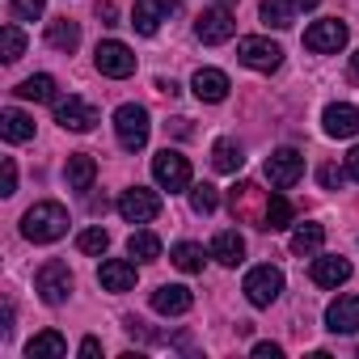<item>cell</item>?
<instances>
[{"label":"cell","instance_id":"cell-1","mask_svg":"<svg viewBox=\"0 0 359 359\" xmlns=\"http://www.w3.org/2000/svg\"><path fill=\"white\" fill-rule=\"evenodd\" d=\"M68 233V212L60 203H34L26 216H22V237L34 241V245H51Z\"/></svg>","mask_w":359,"mask_h":359},{"label":"cell","instance_id":"cell-2","mask_svg":"<svg viewBox=\"0 0 359 359\" xmlns=\"http://www.w3.org/2000/svg\"><path fill=\"white\" fill-rule=\"evenodd\" d=\"M152 177H156V187H161V191L182 195V191H191V161H187L182 152L165 148V152L152 156Z\"/></svg>","mask_w":359,"mask_h":359},{"label":"cell","instance_id":"cell-3","mask_svg":"<svg viewBox=\"0 0 359 359\" xmlns=\"http://www.w3.org/2000/svg\"><path fill=\"white\" fill-rule=\"evenodd\" d=\"M114 135H118V144H123L127 152H140V148L148 144V110L135 106V102L118 106V110H114Z\"/></svg>","mask_w":359,"mask_h":359},{"label":"cell","instance_id":"cell-4","mask_svg":"<svg viewBox=\"0 0 359 359\" xmlns=\"http://www.w3.org/2000/svg\"><path fill=\"white\" fill-rule=\"evenodd\" d=\"M245 300L254 304V309H271L275 300H279V292H283V271L279 266H254L250 275H245Z\"/></svg>","mask_w":359,"mask_h":359},{"label":"cell","instance_id":"cell-5","mask_svg":"<svg viewBox=\"0 0 359 359\" xmlns=\"http://www.w3.org/2000/svg\"><path fill=\"white\" fill-rule=\"evenodd\" d=\"M237 60H241L245 68H254V72H275V68L283 64V47H279V43H271V39L250 34V39H241V43H237Z\"/></svg>","mask_w":359,"mask_h":359},{"label":"cell","instance_id":"cell-6","mask_svg":"<svg viewBox=\"0 0 359 359\" xmlns=\"http://www.w3.org/2000/svg\"><path fill=\"white\" fill-rule=\"evenodd\" d=\"M93 64H97V72H102V76H114V81H127V76L135 72V55H131V47H127V43H118V39L97 43Z\"/></svg>","mask_w":359,"mask_h":359},{"label":"cell","instance_id":"cell-7","mask_svg":"<svg viewBox=\"0 0 359 359\" xmlns=\"http://www.w3.org/2000/svg\"><path fill=\"white\" fill-rule=\"evenodd\" d=\"M266 191H258L254 182H237L233 191H229V208H233V216L237 220H245V224H254V229H262V216H266Z\"/></svg>","mask_w":359,"mask_h":359},{"label":"cell","instance_id":"cell-8","mask_svg":"<svg viewBox=\"0 0 359 359\" xmlns=\"http://www.w3.org/2000/svg\"><path fill=\"white\" fill-rule=\"evenodd\" d=\"M266 177H271V187L275 191H292L300 177H304V156L296 148H279L266 156Z\"/></svg>","mask_w":359,"mask_h":359},{"label":"cell","instance_id":"cell-9","mask_svg":"<svg viewBox=\"0 0 359 359\" xmlns=\"http://www.w3.org/2000/svg\"><path fill=\"white\" fill-rule=\"evenodd\" d=\"M118 216L127 224H148V220L161 216V195L156 191H144V187H131V191L118 195Z\"/></svg>","mask_w":359,"mask_h":359},{"label":"cell","instance_id":"cell-10","mask_svg":"<svg viewBox=\"0 0 359 359\" xmlns=\"http://www.w3.org/2000/svg\"><path fill=\"white\" fill-rule=\"evenodd\" d=\"M34 287H39L43 304H64L72 296V271L64 262H43L34 275Z\"/></svg>","mask_w":359,"mask_h":359},{"label":"cell","instance_id":"cell-11","mask_svg":"<svg viewBox=\"0 0 359 359\" xmlns=\"http://www.w3.org/2000/svg\"><path fill=\"white\" fill-rule=\"evenodd\" d=\"M304 47H309L313 55H338V51L346 47V26H342L338 18L313 22V26L304 30Z\"/></svg>","mask_w":359,"mask_h":359},{"label":"cell","instance_id":"cell-12","mask_svg":"<svg viewBox=\"0 0 359 359\" xmlns=\"http://www.w3.org/2000/svg\"><path fill=\"white\" fill-rule=\"evenodd\" d=\"M195 34H199L208 47H220V43H229V39L237 34V22H233L229 9H203L199 22H195Z\"/></svg>","mask_w":359,"mask_h":359},{"label":"cell","instance_id":"cell-13","mask_svg":"<svg viewBox=\"0 0 359 359\" xmlns=\"http://www.w3.org/2000/svg\"><path fill=\"white\" fill-rule=\"evenodd\" d=\"M55 123L64 131H93L97 110L89 102H81V97H64V102H55Z\"/></svg>","mask_w":359,"mask_h":359},{"label":"cell","instance_id":"cell-14","mask_svg":"<svg viewBox=\"0 0 359 359\" xmlns=\"http://www.w3.org/2000/svg\"><path fill=\"white\" fill-rule=\"evenodd\" d=\"M321 123H325V135H330V140H351V135H359V110L346 106V102H330L325 114H321Z\"/></svg>","mask_w":359,"mask_h":359},{"label":"cell","instance_id":"cell-15","mask_svg":"<svg viewBox=\"0 0 359 359\" xmlns=\"http://www.w3.org/2000/svg\"><path fill=\"white\" fill-rule=\"evenodd\" d=\"M191 304H195V296H191V287H182V283H161V287L152 292V309H156L161 317H182V313H191Z\"/></svg>","mask_w":359,"mask_h":359},{"label":"cell","instance_id":"cell-16","mask_svg":"<svg viewBox=\"0 0 359 359\" xmlns=\"http://www.w3.org/2000/svg\"><path fill=\"white\" fill-rule=\"evenodd\" d=\"M173 9H177L173 0H135L131 26H135L140 34H156V30H161V22H169V13H173Z\"/></svg>","mask_w":359,"mask_h":359},{"label":"cell","instance_id":"cell-17","mask_svg":"<svg viewBox=\"0 0 359 359\" xmlns=\"http://www.w3.org/2000/svg\"><path fill=\"white\" fill-rule=\"evenodd\" d=\"M325 330L334 334H355L359 330V296H338L325 309Z\"/></svg>","mask_w":359,"mask_h":359},{"label":"cell","instance_id":"cell-18","mask_svg":"<svg viewBox=\"0 0 359 359\" xmlns=\"http://www.w3.org/2000/svg\"><path fill=\"white\" fill-rule=\"evenodd\" d=\"M64 177H68V191L85 195V191H93V177H97V161H93L89 152H72V156H68V165H64Z\"/></svg>","mask_w":359,"mask_h":359},{"label":"cell","instance_id":"cell-19","mask_svg":"<svg viewBox=\"0 0 359 359\" xmlns=\"http://www.w3.org/2000/svg\"><path fill=\"white\" fill-rule=\"evenodd\" d=\"M309 275H313L317 287H338V283L351 279V262L338 258V254H321V258H313V271Z\"/></svg>","mask_w":359,"mask_h":359},{"label":"cell","instance_id":"cell-20","mask_svg":"<svg viewBox=\"0 0 359 359\" xmlns=\"http://www.w3.org/2000/svg\"><path fill=\"white\" fill-rule=\"evenodd\" d=\"M191 89H195V97L199 102H224L229 97V76L220 72V68H199L195 72V81H191Z\"/></svg>","mask_w":359,"mask_h":359},{"label":"cell","instance_id":"cell-21","mask_svg":"<svg viewBox=\"0 0 359 359\" xmlns=\"http://www.w3.org/2000/svg\"><path fill=\"white\" fill-rule=\"evenodd\" d=\"M97 283H102L106 292H131V287H135V262H127V258H110V262H102Z\"/></svg>","mask_w":359,"mask_h":359},{"label":"cell","instance_id":"cell-22","mask_svg":"<svg viewBox=\"0 0 359 359\" xmlns=\"http://www.w3.org/2000/svg\"><path fill=\"white\" fill-rule=\"evenodd\" d=\"M212 258H216L220 266H237V262L245 258V237L233 233V229L216 233V241H212Z\"/></svg>","mask_w":359,"mask_h":359},{"label":"cell","instance_id":"cell-23","mask_svg":"<svg viewBox=\"0 0 359 359\" xmlns=\"http://www.w3.org/2000/svg\"><path fill=\"white\" fill-rule=\"evenodd\" d=\"M26 355H30V359H64V355H68V342H64L60 330H43V334H34V338L26 342Z\"/></svg>","mask_w":359,"mask_h":359},{"label":"cell","instance_id":"cell-24","mask_svg":"<svg viewBox=\"0 0 359 359\" xmlns=\"http://www.w3.org/2000/svg\"><path fill=\"white\" fill-rule=\"evenodd\" d=\"M76 43H81V26H76V22H68V18L47 22V47H55V51L72 55V51H76Z\"/></svg>","mask_w":359,"mask_h":359},{"label":"cell","instance_id":"cell-25","mask_svg":"<svg viewBox=\"0 0 359 359\" xmlns=\"http://www.w3.org/2000/svg\"><path fill=\"white\" fill-rule=\"evenodd\" d=\"M0 135H5L9 144H26V140H34V118L9 106L5 114H0Z\"/></svg>","mask_w":359,"mask_h":359},{"label":"cell","instance_id":"cell-26","mask_svg":"<svg viewBox=\"0 0 359 359\" xmlns=\"http://www.w3.org/2000/svg\"><path fill=\"white\" fill-rule=\"evenodd\" d=\"M22 102H60L55 97V76H47V72H39V76H26L18 89H13Z\"/></svg>","mask_w":359,"mask_h":359},{"label":"cell","instance_id":"cell-27","mask_svg":"<svg viewBox=\"0 0 359 359\" xmlns=\"http://www.w3.org/2000/svg\"><path fill=\"white\" fill-rule=\"evenodd\" d=\"M169 262H173L177 271H187V275H199L203 262H208V254H203V245L182 241V245H173V250H169Z\"/></svg>","mask_w":359,"mask_h":359},{"label":"cell","instance_id":"cell-28","mask_svg":"<svg viewBox=\"0 0 359 359\" xmlns=\"http://www.w3.org/2000/svg\"><path fill=\"white\" fill-rule=\"evenodd\" d=\"M321 241H325V229H321V224H300V229L292 233V254H296V258H313V254L321 250Z\"/></svg>","mask_w":359,"mask_h":359},{"label":"cell","instance_id":"cell-29","mask_svg":"<svg viewBox=\"0 0 359 359\" xmlns=\"http://www.w3.org/2000/svg\"><path fill=\"white\" fill-rule=\"evenodd\" d=\"M127 254H131L135 262H156V258H161V237L148 233V229H140V233L127 237Z\"/></svg>","mask_w":359,"mask_h":359},{"label":"cell","instance_id":"cell-30","mask_svg":"<svg viewBox=\"0 0 359 359\" xmlns=\"http://www.w3.org/2000/svg\"><path fill=\"white\" fill-rule=\"evenodd\" d=\"M241 148L233 144V140H216V148H212V169L216 173H237L241 169Z\"/></svg>","mask_w":359,"mask_h":359},{"label":"cell","instance_id":"cell-31","mask_svg":"<svg viewBox=\"0 0 359 359\" xmlns=\"http://www.w3.org/2000/svg\"><path fill=\"white\" fill-rule=\"evenodd\" d=\"M292 224V203L283 199V195H271L266 199V216H262V229L266 233H283Z\"/></svg>","mask_w":359,"mask_h":359},{"label":"cell","instance_id":"cell-32","mask_svg":"<svg viewBox=\"0 0 359 359\" xmlns=\"http://www.w3.org/2000/svg\"><path fill=\"white\" fill-rule=\"evenodd\" d=\"M262 26H275V30H287L292 26V18H296V9H292V0H262Z\"/></svg>","mask_w":359,"mask_h":359},{"label":"cell","instance_id":"cell-33","mask_svg":"<svg viewBox=\"0 0 359 359\" xmlns=\"http://www.w3.org/2000/svg\"><path fill=\"white\" fill-rule=\"evenodd\" d=\"M0 47H5V64H18V60H22L26 34L18 30V22H5V26H0Z\"/></svg>","mask_w":359,"mask_h":359},{"label":"cell","instance_id":"cell-34","mask_svg":"<svg viewBox=\"0 0 359 359\" xmlns=\"http://www.w3.org/2000/svg\"><path fill=\"white\" fill-rule=\"evenodd\" d=\"M191 208H195V216H212V212L220 208V195H216V187H212V182H199V187H191Z\"/></svg>","mask_w":359,"mask_h":359},{"label":"cell","instance_id":"cell-35","mask_svg":"<svg viewBox=\"0 0 359 359\" xmlns=\"http://www.w3.org/2000/svg\"><path fill=\"white\" fill-rule=\"evenodd\" d=\"M76 250L97 258V254H106V250H110V233H106V229H85V233L76 237Z\"/></svg>","mask_w":359,"mask_h":359},{"label":"cell","instance_id":"cell-36","mask_svg":"<svg viewBox=\"0 0 359 359\" xmlns=\"http://www.w3.org/2000/svg\"><path fill=\"white\" fill-rule=\"evenodd\" d=\"M47 0H9V18L13 22H39Z\"/></svg>","mask_w":359,"mask_h":359},{"label":"cell","instance_id":"cell-37","mask_svg":"<svg viewBox=\"0 0 359 359\" xmlns=\"http://www.w3.org/2000/svg\"><path fill=\"white\" fill-rule=\"evenodd\" d=\"M317 177H321V187H325V191H342V182H346V173H342L338 165H321Z\"/></svg>","mask_w":359,"mask_h":359},{"label":"cell","instance_id":"cell-38","mask_svg":"<svg viewBox=\"0 0 359 359\" xmlns=\"http://www.w3.org/2000/svg\"><path fill=\"white\" fill-rule=\"evenodd\" d=\"M18 191V165H13V156H5V187H0V195H13Z\"/></svg>","mask_w":359,"mask_h":359},{"label":"cell","instance_id":"cell-39","mask_svg":"<svg viewBox=\"0 0 359 359\" xmlns=\"http://www.w3.org/2000/svg\"><path fill=\"white\" fill-rule=\"evenodd\" d=\"M97 18H102V26H118V9L110 0H97Z\"/></svg>","mask_w":359,"mask_h":359},{"label":"cell","instance_id":"cell-40","mask_svg":"<svg viewBox=\"0 0 359 359\" xmlns=\"http://www.w3.org/2000/svg\"><path fill=\"white\" fill-rule=\"evenodd\" d=\"M283 355V346H275V342H258L254 346V359H279Z\"/></svg>","mask_w":359,"mask_h":359},{"label":"cell","instance_id":"cell-41","mask_svg":"<svg viewBox=\"0 0 359 359\" xmlns=\"http://www.w3.org/2000/svg\"><path fill=\"white\" fill-rule=\"evenodd\" d=\"M81 355H85V359H97V355H102V342H97V338H85V342H81Z\"/></svg>","mask_w":359,"mask_h":359},{"label":"cell","instance_id":"cell-42","mask_svg":"<svg viewBox=\"0 0 359 359\" xmlns=\"http://www.w3.org/2000/svg\"><path fill=\"white\" fill-rule=\"evenodd\" d=\"M346 173L359 182V148H351V156H346Z\"/></svg>","mask_w":359,"mask_h":359},{"label":"cell","instance_id":"cell-43","mask_svg":"<svg viewBox=\"0 0 359 359\" xmlns=\"http://www.w3.org/2000/svg\"><path fill=\"white\" fill-rule=\"evenodd\" d=\"M169 127H173V135H191V118H173Z\"/></svg>","mask_w":359,"mask_h":359},{"label":"cell","instance_id":"cell-44","mask_svg":"<svg viewBox=\"0 0 359 359\" xmlns=\"http://www.w3.org/2000/svg\"><path fill=\"white\" fill-rule=\"evenodd\" d=\"M317 5H321V0H292V9H296V13H300V9H317Z\"/></svg>","mask_w":359,"mask_h":359},{"label":"cell","instance_id":"cell-45","mask_svg":"<svg viewBox=\"0 0 359 359\" xmlns=\"http://www.w3.org/2000/svg\"><path fill=\"white\" fill-rule=\"evenodd\" d=\"M351 72H355V76H359V51H355V55H351Z\"/></svg>","mask_w":359,"mask_h":359},{"label":"cell","instance_id":"cell-46","mask_svg":"<svg viewBox=\"0 0 359 359\" xmlns=\"http://www.w3.org/2000/svg\"><path fill=\"white\" fill-rule=\"evenodd\" d=\"M220 5H233V0H220Z\"/></svg>","mask_w":359,"mask_h":359}]
</instances>
